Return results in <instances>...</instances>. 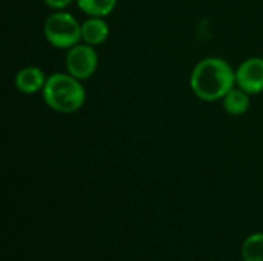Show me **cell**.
Segmentation results:
<instances>
[{"mask_svg":"<svg viewBox=\"0 0 263 261\" xmlns=\"http://www.w3.org/2000/svg\"><path fill=\"white\" fill-rule=\"evenodd\" d=\"M236 72L228 62L219 57L200 60L191 72L193 92L206 102L220 100L234 88Z\"/></svg>","mask_w":263,"mask_h":261,"instance_id":"cell-1","label":"cell"},{"mask_svg":"<svg viewBox=\"0 0 263 261\" xmlns=\"http://www.w3.org/2000/svg\"><path fill=\"white\" fill-rule=\"evenodd\" d=\"M43 98L57 112L71 114L82 108L86 94L79 78L71 74L55 72L49 75L43 88Z\"/></svg>","mask_w":263,"mask_h":261,"instance_id":"cell-2","label":"cell"},{"mask_svg":"<svg viewBox=\"0 0 263 261\" xmlns=\"http://www.w3.org/2000/svg\"><path fill=\"white\" fill-rule=\"evenodd\" d=\"M43 32L55 48H72L82 40V25L68 12H54L45 20Z\"/></svg>","mask_w":263,"mask_h":261,"instance_id":"cell-3","label":"cell"},{"mask_svg":"<svg viewBox=\"0 0 263 261\" xmlns=\"http://www.w3.org/2000/svg\"><path fill=\"white\" fill-rule=\"evenodd\" d=\"M99 65V57L94 48L88 43L85 45H76L69 48L66 55V68L68 74L74 75L79 80L89 78Z\"/></svg>","mask_w":263,"mask_h":261,"instance_id":"cell-4","label":"cell"},{"mask_svg":"<svg viewBox=\"0 0 263 261\" xmlns=\"http://www.w3.org/2000/svg\"><path fill=\"white\" fill-rule=\"evenodd\" d=\"M236 83L248 94L263 91V58L253 57L245 60L236 71Z\"/></svg>","mask_w":263,"mask_h":261,"instance_id":"cell-5","label":"cell"},{"mask_svg":"<svg viewBox=\"0 0 263 261\" xmlns=\"http://www.w3.org/2000/svg\"><path fill=\"white\" fill-rule=\"evenodd\" d=\"M46 77L43 71L37 66H26L20 69L15 75V86L23 94H34L37 91H43L46 85Z\"/></svg>","mask_w":263,"mask_h":261,"instance_id":"cell-6","label":"cell"},{"mask_svg":"<svg viewBox=\"0 0 263 261\" xmlns=\"http://www.w3.org/2000/svg\"><path fill=\"white\" fill-rule=\"evenodd\" d=\"M109 29L103 17H91L82 23V40L91 46L100 45L108 38Z\"/></svg>","mask_w":263,"mask_h":261,"instance_id":"cell-7","label":"cell"},{"mask_svg":"<svg viewBox=\"0 0 263 261\" xmlns=\"http://www.w3.org/2000/svg\"><path fill=\"white\" fill-rule=\"evenodd\" d=\"M222 100L225 111L231 115H242L250 108V94L240 88H233Z\"/></svg>","mask_w":263,"mask_h":261,"instance_id":"cell-8","label":"cell"},{"mask_svg":"<svg viewBox=\"0 0 263 261\" xmlns=\"http://www.w3.org/2000/svg\"><path fill=\"white\" fill-rule=\"evenodd\" d=\"M79 8L91 17H105L111 14L117 5V0H77Z\"/></svg>","mask_w":263,"mask_h":261,"instance_id":"cell-9","label":"cell"},{"mask_svg":"<svg viewBox=\"0 0 263 261\" xmlns=\"http://www.w3.org/2000/svg\"><path fill=\"white\" fill-rule=\"evenodd\" d=\"M243 261H263V234L250 235L242 245Z\"/></svg>","mask_w":263,"mask_h":261,"instance_id":"cell-10","label":"cell"},{"mask_svg":"<svg viewBox=\"0 0 263 261\" xmlns=\"http://www.w3.org/2000/svg\"><path fill=\"white\" fill-rule=\"evenodd\" d=\"M46 6L52 8V9H63L65 6H68L72 0H43Z\"/></svg>","mask_w":263,"mask_h":261,"instance_id":"cell-11","label":"cell"}]
</instances>
